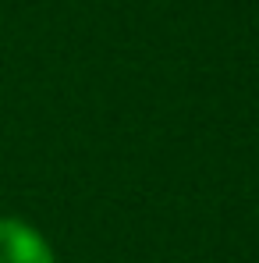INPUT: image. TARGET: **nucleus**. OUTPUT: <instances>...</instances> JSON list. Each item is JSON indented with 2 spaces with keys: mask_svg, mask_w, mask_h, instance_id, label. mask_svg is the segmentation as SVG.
Returning a JSON list of instances; mask_svg holds the SVG:
<instances>
[{
  "mask_svg": "<svg viewBox=\"0 0 259 263\" xmlns=\"http://www.w3.org/2000/svg\"><path fill=\"white\" fill-rule=\"evenodd\" d=\"M0 263H53V253L32 224L0 220Z\"/></svg>",
  "mask_w": 259,
  "mask_h": 263,
  "instance_id": "1",
  "label": "nucleus"
}]
</instances>
